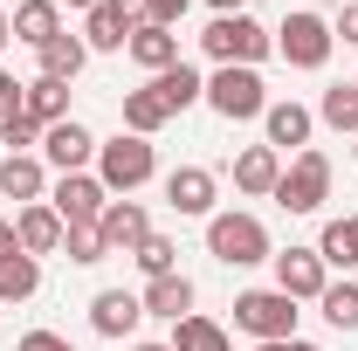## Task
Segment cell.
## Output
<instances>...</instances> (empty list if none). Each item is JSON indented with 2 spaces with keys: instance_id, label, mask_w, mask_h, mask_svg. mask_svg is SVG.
Here are the masks:
<instances>
[{
  "instance_id": "4dcf8cb0",
  "label": "cell",
  "mask_w": 358,
  "mask_h": 351,
  "mask_svg": "<svg viewBox=\"0 0 358 351\" xmlns=\"http://www.w3.org/2000/svg\"><path fill=\"white\" fill-rule=\"evenodd\" d=\"M62 255L76 268H96L110 248H103V234H96V220H76V227H62Z\"/></svg>"
},
{
  "instance_id": "1f68e13d",
  "label": "cell",
  "mask_w": 358,
  "mask_h": 351,
  "mask_svg": "<svg viewBox=\"0 0 358 351\" xmlns=\"http://www.w3.org/2000/svg\"><path fill=\"white\" fill-rule=\"evenodd\" d=\"M131 262L145 268V282H152V275H173V268H179V248L166 241V234H159V227H152V234H145V241L131 248Z\"/></svg>"
},
{
  "instance_id": "30bf717a",
  "label": "cell",
  "mask_w": 358,
  "mask_h": 351,
  "mask_svg": "<svg viewBox=\"0 0 358 351\" xmlns=\"http://www.w3.org/2000/svg\"><path fill=\"white\" fill-rule=\"evenodd\" d=\"M48 207L62 214V227H76V220H96L110 207V193H103V179L96 173H55L48 179Z\"/></svg>"
},
{
  "instance_id": "44dd1931",
  "label": "cell",
  "mask_w": 358,
  "mask_h": 351,
  "mask_svg": "<svg viewBox=\"0 0 358 351\" xmlns=\"http://www.w3.org/2000/svg\"><path fill=\"white\" fill-rule=\"evenodd\" d=\"M166 124H173V110H166V96H159L152 83L124 89V131H131V138H159Z\"/></svg>"
},
{
  "instance_id": "d4e9b609",
  "label": "cell",
  "mask_w": 358,
  "mask_h": 351,
  "mask_svg": "<svg viewBox=\"0 0 358 351\" xmlns=\"http://www.w3.org/2000/svg\"><path fill=\"white\" fill-rule=\"evenodd\" d=\"M21 110L35 117V124H62L69 117V83H48V76H35V83H21Z\"/></svg>"
},
{
  "instance_id": "e0dca14e",
  "label": "cell",
  "mask_w": 358,
  "mask_h": 351,
  "mask_svg": "<svg viewBox=\"0 0 358 351\" xmlns=\"http://www.w3.org/2000/svg\"><path fill=\"white\" fill-rule=\"evenodd\" d=\"M275 179H282V152H268V145H241V159H234V193L268 200Z\"/></svg>"
},
{
  "instance_id": "836d02e7",
  "label": "cell",
  "mask_w": 358,
  "mask_h": 351,
  "mask_svg": "<svg viewBox=\"0 0 358 351\" xmlns=\"http://www.w3.org/2000/svg\"><path fill=\"white\" fill-rule=\"evenodd\" d=\"M186 7H193V0H145V7H138V21H152V28H179V21H186Z\"/></svg>"
},
{
  "instance_id": "9a60e30c",
  "label": "cell",
  "mask_w": 358,
  "mask_h": 351,
  "mask_svg": "<svg viewBox=\"0 0 358 351\" xmlns=\"http://www.w3.org/2000/svg\"><path fill=\"white\" fill-rule=\"evenodd\" d=\"M96 234H103V248H110V255H131L138 241L152 234V214H145L138 200H110V207L96 214Z\"/></svg>"
},
{
  "instance_id": "ac0fdd59",
  "label": "cell",
  "mask_w": 358,
  "mask_h": 351,
  "mask_svg": "<svg viewBox=\"0 0 358 351\" xmlns=\"http://www.w3.org/2000/svg\"><path fill=\"white\" fill-rule=\"evenodd\" d=\"M138 303H145V317H166V324H179V317H193V275H152L145 289H138Z\"/></svg>"
},
{
  "instance_id": "7c38bea8",
  "label": "cell",
  "mask_w": 358,
  "mask_h": 351,
  "mask_svg": "<svg viewBox=\"0 0 358 351\" xmlns=\"http://www.w3.org/2000/svg\"><path fill=\"white\" fill-rule=\"evenodd\" d=\"M324 282H331V268H324L317 248H275V289H282L289 303H317Z\"/></svg>"
},
{
  "instance_id": "277c9868",
  "label": "cell",
  "mask_w": 358,
  "mask_h": 351,
  "mask_svg": "<svg viewBox=\"0 0 358 351\" xmlns=\"http://www.w3.org/2000/svg\"><path fill=\"white\" fill-rule=\"evenodd\" d=\"M331 48H338V35H331V21H324L317 7H289V14H282V28H275V55H282L289 69H324Z\"/></svg>"
},
{
  "instance_id": "603a6c76",
  "label": "cell",
  "mask_w": 358,
  "mask_h": 351,
  "mask_svg": "<svg viewBox=\"0 0 358 351\" xmlns=\"http://www.w3.org/2000/svg\"><path fill=\"white\" fill-rule=\"evenodd\" d=\"M124 42H131V21H124L117 7H90L83 14V48L90 55H117Z\"/></svg>"
},
{
  "instance_id": "484cf974",
  "label": "cell",
  "mask_w": 358,
  "mask_h": 351,
  "mask_svg": "<svg viewBox=\"0 0 358 351\" xmlns=\"http://www.w3.org/2000/svg\"><path fill=\"white\" fill-rule=\"evenodd\" d=\"M317 255H324V268H358V214L324 220V234H317Z\"/></svg>"
},
{
  "instance_id": "7dc6e473",
  "label": "cell",
  "mask_w": 358,
  "mask_h": 351,
  "mask_svg": "<svg viewBox=\"0 0 358 351\" xmlns=\"http://www.w3.org/2000/svg\"><path fill=\"white\" fill-rule=\"evenodd\" d=\"M352 83H358V76H352Z\"/></svg>"
},
{
  "instance_id": "ba28073f",
  "label": "cell",
  "mask_w": 358,
  "mask_h": 351,
  "mask_svg": "<svg viewBox=\"0 0 358 351\" xmlns=\"http://www.w3.org/2000/svg\"><path fill=\"white\" fill-rule=\"evenodd\" d=\"M310 131H317V110L310 103H296V96H268V110H262V145L268 152H310Z\"/></svg>"
},
{
  "instance_id": "8fae6325",
  "label": "cell",
  "mask_w": 358,
  "mask_h": 351,
  "mask_svg": "<svg viewBox=\"0 0 358 351\" xmlns=\"http://www.w3.org/2000/svg\"><path fill=\"white\" fill-rule=\"evenodd\" d=\"M214 200H221V179L207 173V166H173V173H166V207H173V214L214 220V214H221Z\"/></svg>"
},
{
  "instance_id": "e575fe53",
  "label": "cell",
  "mask_w": 358,
  "mask_h": 351,
  "mask_svg": "<svg viewBox=\"0 0 358 351\" xmlns=\"http://www.w3.org/2000/svg\"><path fill=\"white\" fill-rule=\"evenodd\" d=\"M331 35H338L345 48H358V0H345V7L331 14Z\"/></svg>"
},
{
  "instance_id": "9c48e42d",
  "label": "cell",
  "mask_w": 358,
  "mask_h": 351,
  "mask_svg": "<svg viewBox=\"0 0 358 351\" xmlns=\"http://www.w3.org/2000/svg\"><path fill=\"white\" fill-rule=\"evenodd\" d=\"M96 145H103V138L90 131V124L62 117V124L42 131V166H55V173H96Z\"/></svg>"
},
{
  "instance_id": "ee69618b",
  "label": "cell",
  "mask_w": 358,
  "mask_h": 351,
  "mask_svg": "<svg viewBox=\"0 0 358 351\" xmlns=\"http://www.w3.org/2000/svg\"><path fill=\"white\" fill-rule=\"evenodd\" d=\"M289 351H324V345H310V338H296V345H289Z\"/></svg>"
},
{
  "instance_id": "7402d4cb",
  "label": "cell",
  "mask_w": 358,
  "mask_h": 351,
  "mask_svg": "<svg viewBox=\"0 0 358 351\" xmlns=\"http://www.w3.org/2000/svg\"><path fill=\"white\" fill-rule=\"evenodd\" d=\"M145 83L166 96V110H173V117H179V110H193V103H207V76H200L193 62H173L166 76H145Z\"/></svg>"
},
{
  "instance_id": "8992f818",
  "label": "cell",
  "mask_w": 358,
  "mask_h": 351,
  "mask_svg": "<svg viewBox=\"0 0 358 351\" xmlns=\"http://www.w3.org/2000/svg\"><path fill=\"white\" fill-rule=\"evenodd\" d=\"M268 200H275L282 214H317V207L331 200V159H324L317 145H310V152H296V159L282 166V179H275Z\"/></svg>"
},
{
  "instance_id": "7a4b0ae2",
  "label": "cell",
  "mask_w": 358,
  "mask_h": 351,
  "mask_svg": "<svg viewBox=\"0 0 358 351\" xmlns=\"http://www.w3.org/2000/svg\"><path fill=\"white\" fill-rule=\"evenodd\" d=\"M207 255L221 268H255V262H275V241H268L262 214H241V207H221L207 220Z\"/></svg>"
},
{
  "instance_id": "4316f807",
  "label": "cell",
  "mask_w": 358,
  "mask_h": 351,
  "mask_svg": "<svg viewBox=\"0 0 358 351\" xmlns=\"http://www.w3.org/2000/svg\"><path fill=\"white\" fill-rule=\"evenodd\" d=\"M35 289H42V262H35V255H21V248L0 255V310H7V303H28Z\"/></svg>"
},
{
  "instance_id": "b9f144b4",
  "label": "cell",
  "mask_w": 358,
  "mask_h": 351,
  "mask_svg": "<svg viewBox=\"0 0 358 351\" xmlns=\"http://www.w3.org/2000/svg\"><path fill=\"white\" fill-rule=\"evenodd\" d=\"M14 42V14H7V7H0V48Z\"/></svg>"
},
{
  "instance_id": "60d3db41",
  "label": "cell",
  "mask_w": 358,
  "mask_h": 351,
  "mask_svg": "<svg viewBox=\"0 0 358 351\" xmlns=\"http://www.w3.org/2000/svg\"><path fill=\"white\" fill-rule=\"evenodd\" d=\"M214 14H248V0H207Z\"/></svg>"
},
{
  "instance_id": "d6a6232c",
  "label": "cell",
  "mask_w": 358,
  "mask_h": 351,
  "mask_svg": "<svg viewBox=\"0 0 358 351\" xmlns=\"http://www.w3.org/2000/svg\"><path fill=\"white\" fill-rule=\"evenodd\" d=\"M0 145H7V152H42V124H35L28 110H7V117H0Z\"/></svg>"
},
{
  "instance_id": "bcb514c9",
  "label": "cell",
  "mask_w": 358,
  "mask_h": 351,
  "mask_svg": "<svg viewBox=\"0 0 358 351\" xmlns=\"http://www.w3.org/2000/svg\"><path fill=\"white\" fill-rule=\"evenodd\" d=\"M352 159H358V131H352Z\"/></svg>"
},
{
  "instance_id": "83f0119b",
  "label": "cell",
  "mask_w": 358,
  "mask_h": 351,
  "mask_svg": "<svg viewBox=\"0 0 358 351\" xmlns=\"http://www.w3.org/2000/svg\"><path fill=\"white\" fill-rule=\"evenodd\" d=\"M173 351H234V345H227V324H214V317L193 310V317L173 324Z\"/></svg>"
},
{
  "instance_id": "d590c367",
  "label": "cell",
  "mask_w": 358,
  "mask_h": 351,
  "mask_svg": "<svg viewBox=\"0 0 358 351\" xmlns=\"http://www.w3.org/2000/svg\"><path fill=\"white\" fill-rule=\"evenodd\" d=\"M14 351H76V345H69L62 331H28V338H21Z\"/></svg>"
},
{
  "instance_id": "5b68a950",
  "label": "cell",
  "mask_w": 358,
  "mask_h": 351,
  "mask_svg": "<svg viewBox=\"0 0 358 351\" xmlns=\"http://www.w3.org/2000/svg\"><path fill=\"white\" fill-rule=\"evenodd\" d=\"M207 110L214 117H227V124H255L268 110V83H262V69H214L207 76Z\"/></svg>"
},
{
  "instance_id": "d6986e66",
  "label": "cell",
  "mask_w": 358,
  "mask_h": 351,
  "mask_svg": "<svg viewBox=\"0 0 358 351\" xmlns=\"http://www.w3.org/2000/svg\"><path fill=\"white\" fill-rule=\"evenodd\" d=\"M124 55H131L145 76H166V69L179 62V35H173V28H152V21H138L131 42H124Z\"/></svg>"
},
{
  "instance_id": "f546056e",
  "label": "cell",
  "mask_w": 358,
  "mask_h": 351,
  "mask_svg": "<svg viewBox=\"0 0 358 351\" xmlns=\"http://www.w3.org/2000/svg\"><path fill=\"white\" fill-rule=\"evenodd\" d=\"M317 310H324L331 331H358V282H324Z\"/></svg>"
},
{
  "instance_id": "ffe728a7",
  "label": "cell",
  "mask_w": 358,
  "mask_h": 351,
  "mask_svg": "<svg viewBox=\"0 0 358 351\" xmlns=\"http://www.w3.org/2000/svg\"><path fill=\"white\" fill-rule=\"evenodd\" d=\"M55 35H62V7H55V0H21V7H14V42L21 48L42 55Z\"/></svg>"
},
{
  "instance_id": "5bb4252c",
  "label": "cell",
  "mask_w": 358,
  "mask_h": 351,
  "mask_svg": "<svg viewBox=\"0 0 358 351\" xmlns=\"http://www.w3.org/2000/svg\"><path fill=\"white\" fill-rule=\"evenodd\" d=\"M0 200H14V207L48 200V166H42V152H7V159H0Z\"/></svg>"
},
{
  "instance_id": "6da1fadb",
  "label": "cell",
  "mask_w": 358,
  "mask_h": 351,
  "mask_svg": "<svg viewBox=\"0 0 358 351\" xmlns=\"http://www.w3.org/2000/svg\"><path fill=\"white\" fill-rule=\"evenodd\" d=\"M200 48H207V62L214 69H262L268 55H275V28H262L255 14H214L207 21V35H200Z\"/></svg>"
},
{
  "instance_id": "52a82bcc",
  "label": "cell",
  "mask_w": 358,
  "mask_h": 351,
  "mask_svg": "<svg viewBox=\"0 0 358 351\" xmlns=\"http://www.w3.org/2000/svg\"><path fill=\"white\" fill-rule=\"evenodd\" d=\"M234 331H248L255 345L296 338V303H289L282 289H241V296H234Z\"/></svg>"
},
{
  "instance_id": "7bdbcfd3",
  "label": "cell",
  "mask_w": 358,
  "mask_h": 351,
  "mask_svg": "<svg viewBox=\"0 0 358 351\" xmlns=\"http://www.w3.org/2000/svg\"><path fill=\"white\" fill-rule=\"evenodd\" d=\"M289 345H296V338H275V345H255V351H289Z\"/></svg>"
},
{
  "instance_id": "f1b7e54d",
  "label": "cell",
  "mask_w": 358,
  "mask_h": 351,
  "mask_svg": "<svg viewBox=\"0 0 358 351\" xmlns=\"http://www.w3.org/2000/svg\"><path fill=\"white\" fill-rule=\"evenodd\" d=\"M317 124H331V131H358V83H331L317 96Z\"/></svg>"
},
{
  "instance_id": "f35d334b",
  "label": "cell",
  "mask_w": 358,
  "mask_h": 351,
  "mask_svg": "<svg viewBox=\"0 0 358 351\" xmlns=\"http://www.w3.org/2000/svg\"><path fill=\"white\" fill-rule=\"evenodd\" d=\"M21 241H14V220H0V255H14Z\"/></svg>"
},
{
  "instance_id": "74e56055",
  "label": "cell",
  "mask_w": 358,
  "mask_h": 351,
  "mask_svg": "<svg viewBox=\"0 0 358 351\" xmlns=\"http://www.w3.org/2000/svg\"><path fill=\"white\" fill-rule=\"evenodd\" d=\"M103 7H117V14H124V21L138 28V7H145V0H103Z\"/></svg>"
},
{
  "instance_id": "3957f363",
  "label": "cell",
  "mask_w": 358,
  "mask_h": 351,
  "mask_svg": "<svg viewBox=\"0 0 358 351\" xmlns=\"http://www.w3.org/2000/svg\"><path fill=\"white\" fill-rule=\"evenodd\" d=\"M96 179H103L110 200H131L138 186H152V179H159V152H152V138H131V131L103 138V145H96Z\"/></svg>"
},
{
  "instance_id": "ab89813d",
  "label": "cell",
  "mask_w": 358,
  "mask_h": 351,
  "mask_svg": "<svg viewBox=\"0 0 358 351\" xmlns=\"http://www.w3.org/2000/svg\"><path fill=\"white\" fill-rule=\"evenodd\" d=\"M62 14H90V7H103V0H55Z\"/></svg>"
},
{
  "instance_id": "4fadbf2b",
  "label": "cell",
  "mask_w": 358,
  "mask_h": 351,
  "mask_svg": "<svg viewBox=\"0 0 358 351\" xmlns=\"http://www.w3.org/2000/svg\"><path fill=\"white\" fill-rule=\"evenodd\" d=\"M138 324H145V303H138V289H96V296H90V331H96V338L124 345Z\"/></svg>"
},
{
  "instance_id": "cb8c5ba5",
  "label": "cell",
  "mask_w": 358,
  "mask_h": 351,
  "mask_svg": "<svg viewBox=\"0 0 358 351\" xmlns=\"http://www.w3.org/2000/svg\"><path fill=\"white\" fill-rule=\"evenodd\" d=\"M35 62H42L48 83H76V76H83V62H90V48H83V35H69V28H62V35H55Z\"/></svg>"
},
{
  "instance_id": "8d00e7d4",
  "label": "cell",
  "mask_w": 358,
  "mask_h": 351,
  "mask_svg": "<svg viewBox=\"0 0 358 351\" xmlns=\"http://www.w3.org/2000/svg\"><path fill=\"white\" fill-rule=\"evenodd\" d=\"M7 110H21V83H14V76L0 69V117H7Z\"/></svg>"
},
{
  "instance_id": "f6af8a7d",
  "label": "cell",
  "mask_w": 358,
  "mask_h": 351,
  "mask_svg": "<svg viewBox=\"0 0 358 351\" xmlns=\"http://www.w3.org/2000/svg\"><path fill=\"white\" fill-rule=\"evenodd\" d=\"M131 351H173V345H131Z\"/></svg>"
},
{
  "instance_id": "2e32d148",
  "label": "cell",
  "mask_w": 358,
  "mask_h": 351,
  "mask_svg": "<svg viewBox=\"0 0 358 351\" xmlns=\"http://www.w3.org/2000/svg\"><path fill=\"white\" fill-rule=\"evenodd\" d=\"M14 241H21V255H55L62 248V214L48 207V200H35V207H14Z\"/></svg>"
}]
</instances>
